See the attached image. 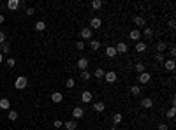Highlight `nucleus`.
<instances>
[{"label":"nucleus","mask_w":176,"mask_h":130,"mask_svg":"<svg viewBox=\"0 0 176 130\" xmlns=\"http://www.w3.org/2000/svg\"><path fill=\"white\" fill-rule=\"evenodd\" d=\"M104 79L111 84V83H116V79H118V74L115 72V70H107L106 74H104Z\"/></svg>","instance_id":"f03ea898"},{"label":"nucleus","mask_w":176,"mask_h":130,"mask_svg":"<svg viewBox=\"0 0 176 130\" xmlns=\"http://www.w3.org/2000/svg\"><path fill=\"white\" fill-rule=\"evenodd\" d=\"M136 70H138L139 74L144 72V63H143V62H138V63H136Z\"/></svg>","instance_id":"2f4dec72"},{"label":"nucleus","mask_w":176,"mask_h":130,"mask_svg":"<svg viewBox=\"0 0 176 130\" xmlns=\"http://www.w3.org/2000/svg\"><path fill=\"white\" fill-rule=\"evenodd\" d=\"M4 21H6V16H4V14H0V25H2Z\"/></svg>","instance_id":"c03bdc74"},{"label":"nucleus","mask_w":176,"mask_h":130,"mask_svg":"<svg viewBox=\"0 0 176 130\" xmlns=\"http://www.w3.org/2000/svg\"><path fill=\"white\" fill-rule=\"evenodd\" d=\"M63 127L67 128V130H76L78 128V123H76V120H69V121L63 123Z\"/></svg>","instance_id":"ddd939ff"},{"label":"nucleus","mask_w":176,"mask_h":130,"mask_svg":"<svg viewBox=\"0 0 176 130\" xmlns=\"http://www.w3.org/2000/svg\"><path fill=\"white\" fill-rule=\"evenodd\" d=\"M166 48H167V42H164V40H159V42H157V51H159V53H164Z\"/></svg>","instance_id":"412c9836"},{"label":"nucleus","mask_w":176,"mask_h":130,"mask_svg":"<svg viewBox=\"0 0 176 130\" xmlns=\"http://www.w3.org/2000/svg\"><path fill=\"white\" fill-rule=\"evenodd\" d=\"M122 120H123V116H122L120 113H116V114H113V123H115V125H118V123H122Z\"/></svg>","instance_id":"bb28decb"},{"label":"nucleus","mask_w":176,"mask_h":130,"mask_svg":"<svg viewBox=\"0 0 176 130\" xmlns=\"http://www.w3.org/2000/svg\"><path fill=\"white\" fill-rule=\"evenodd\" d=\"M9 107H11V102H9V99H0V109H4V111H9Z\"/></svg>","instance_id":"f3484780"},{"label":"nucleus","mask_w":176,"mask_h":130,"mask_svg":"<svg viewBox=\"0 0 176 130\" xmlns=\"http://www.w3.org/2000/svg\"><path fill=\"white\" fill-rule=\"evenodd\" d=\"M169 53H171V56H176V48H171Z\"/></svg>","instance_id":"37998d69"},{"label":"nucleus","mask_w":176,"mask_h":130,"mask_svg":"<svg viewBox=\"0 0 176 130\" xmlns=\"http://www.w3.org/2000/svg\"><path fill=\"white\" fill-rule=\"evenodd\" d=\"M138 81H139V84H146V83L151 81V76H150L148 72H141L139 77H138Z\"/></svg>","instance_id":"6e6552de"},{"label":"nucleus","mask_w":176,"mask_h":130,"mask_svg":"<svg viewBox=\"0 0 176 130\" xmlns=\"http://www.w3.org/2000/svg\"><path fill=\"white\" fill-rule=\"evenodd\" d=\"M72 116H74V120H81L83 116H85V109H83V107H74V109H72Z\"/></svg>","instance_id":"423d86ee"},{"label":"nucleus","mask_w":176,"mask_h":130,"mask_svg":"<svg viewBox=\"0 0 176 130\" xmlns=\"http://www.w3.org/2000/svg\"><path fill=\"white\" fill-rule=\"evenodd\" d=\"M141 105L144 107V109H150V107H153V99H143Z\"/></svg>","instance_id":"6ab92c4d"},{"label":"nucleus","mask_w":176,"mask_h":130,"mask_svg":"<svg viewBox=\"0 0 176 130\" xmlns=\"http://www.w3.org/2000/svg\"><path fill=\"white\" fill-rule=\"evenodd\" d=\"M86 48V44H85V42L83 40H79V42H76V49H79V51H83Z\"/></svg>","instance_id":"c9c22d12"},{"label":"nucleus","mask_w":176,"mask_h":130,"mask_svg":"<svg viewBox=\"0 0 176 130\" xmlns=\"http://www.w3.org/2000/svg\"><path fill=\"white\" fill-rule=\"evenodd\" d=\"M118 53H116V49H115V46H107L106 48V56H109V58H115Z\"/></svg>","instance_id":"2eb2a0df"},{"label":"nucleus","mask_w":176,"mask_h":130,"mask_svg":"<svg viewBox=\"0 0 176 130\" xmlns=\"http://www.w3.org/2000/svg\"><path fill=\"white\" fill-rule=\"evenodd\" d=\"M34 12H35L34 7H28V9H27V16H34Z\"/></svg>","instance_id":"a19ab883"},{"label":"nucleus","mask_w":176,"mask_h":130,"mask_svg":"<svg viewBox=\"0 0 176 130\" xmlns=\"http://www.w3.org/2000/svg\"><path fill=\"white\" fill-rule=\"evenodd\" d=\"M155 60L160 62V63H164V55H162V53H157V55H155Z\"/></svg>","instance_id":"4c0bfd02"},{"label":"nucleus","mask_w":176,"mask_h":130,"mask_svg":"<svg viewBox=\"0 0 176 130\" xmlns=\"http://www.w3.org/2000/svg\"><path fill=\"white\" fill-rule=\"evenodd\" d=\"M167 27H169V28H174V27H176V21H174V19H169V21H167Z\"/></svg>","instance_id":"58836bf2"},{"label":"nucleus","mask_w":176,"mask_h":130,"mask_svg":"<svg viewBox=\"0 0 176 130\" xmlns=\"http://www.w3.org/2000/svg\"><path fill=\"white\" fill-rule=\"evenodd\" d=\"M115 49H116V53H122V55H125V53L129 51V44H127V42H118V44L115 46Z\"/></svg>","instance_id":"39448f33"},{"label":"nucleus","mask_w":176,"mask_h":130,"mask_svg":"<svg viewBox=\"0 0 176 130\" xmlns=\"http://www.w3.org/2000/svg\"><path fill=\"white\" fill-rule=\"evenodd\" d=\"M51 100H53V104H60V102L63 100V95H62L60 92H53V93H51Z\"/></svg>","instance_id":"9b49d317"},{"label":"nucleus","mask_w":176,"mask_h":130,"mask_svg":"<svg viewBox=\"0 0 176 130\" xmlns=\"http://www.w3.org/2000/svg\"><path fill=\"white\" fill-rule=\"evenodd\" d=\"M92 99H94L92 92H88V90H85V92L81 93V102H85V104H90V102H92Z\"/></svg>","instance_id":"0eeeda50"},{"label":"nucleus","mask_w":176,"mask_h":130,"mask_svg":"<svg viewBox=\"0 0 176 130\" xmlns=\"http://www.w3.org/2000/svg\"><path fill=\"white\" fill-rule=\"evenodd\" d=\"M130 93L138 97V95L141 93V86H139V84H134V86H132V88H130Z\"/></svg>","instance_id":"a878e982"},{"label":"nucleus","mask_w":176,"mask_h":130,"mask_svg":"<svg viewBox=\"0 0 176 130\" xmlns=\"http://www.w3.org/2000/svg\"><path fill=\"white\" fill-rule=\"evenodd\" d=\"M90 48H92L94 51H97V49L100 48V42H99V40H95V39H90Z\"/></svg>","instance_id":"b1692460"},{"label":"nucleus","mask_w":176,"mask_h":130,"mask_svg":"<svg viewBox=\"0 0 176 130\" xmlns=\"http://www.w3.org/2000/svg\"><path fill=\"white\" fill-rule=\"evenodd\" d=\"M174 67H176V62L171 58V60H164V69L166 70H169V72H173L174 70Z\"/></svg>","instance_id":"1a4fd4ad"},{"label":"nucleus","mask_w":176,"mask_h":130,"mask_svg":"<svg viewBox=\"0 0 176 130\" xmlns=\"http://www.w3.org/2000/svg\"><path fill=\"white\" fill-rule=\"evenodd\" d=\"M100 27H102L100 18H92V21H90V30H94V28H100Z\"/></svg>","instance_id":"9d476101"},{"label":"nucleus","mask_w":176,"mask_h":130,"mask_svg":"<svg viewBox=\"0 0 176 130\" xmlns=\"http://www.w3.org/2000/svg\"><path fill=\"white\" fill-rule=\"evenodd\" d=\"M157 130H169V127H167V125H166V123H160V125H159V128H157Z\"/></svg>","instance_id":"79ce46f5"},{"label":"nucleus","mask_w":176,"mask_h":130,"mask_svg":"<svg viewBox=\"0 0 176 130\" xmlns=\"http://www.w3.org/2000/svg\"><path fill=\"white\" fill-rule=\"evenodd\" d=\"M134 48H136L138 53H144V51H146V44H144V42H141V40L136 42V46H134Z\"/></svg>","instance_id":"aec40b11"},{"label":"nucleus","mask_w":176,"mask_h":130,"mask_svg":"<svg viewBox=\"0 0 176 130\" xmlns=\"http://www.w3.org/2000/svg\"><path fill=\"white\" fill-rule=\"evenodd\" d=\"M27 84H28V81H27V77H25V76H19V77L14 81L16 90H25V88H27Z\"/></svg>","instance_id":"f257e3e1"},{"label":"nucleus","mask_w":176,"mask_h":130,"mask_svg":"<svg viewBox=\"0 0 176 130\" xmlns=\"http://www.w3.org/2000/svg\"><path fill=\"white\" fill-rule=\"evenodd\" d=\"M19 7V0H9L7 2V9L9 11H16Z\"/></svg>","instance_id":"dca6fc26"},{"label":"nucleus","mask_w":176,"mask_h":130,"mask_svg":"<svg viewBox=\"0 0 176 130\" xmlns=\"http://www.w3.org/2000/svg\"><path fill=\"white\" fill-rule=\"evenodd\" d=\"M81 39L90 40V39H92V30H90V28H81Z\"/></svg>","instance_id":"4468645a"},{"label":"nucleus","mask_w":176,"mask_h":130,"mask_svg":"<svg viewBox=\"0 0 176 130\" xmlns=\"http://www.w3.org/2000/svg\"><path fill=\"white\" fill-rule=\"evenodd\" d=\"M65 86H67V88H74V86H76V81H74L72 77H69L67 81H65Z\"/></svg>","instance_id":"7c9ffc66"},{"label":"nucleus","mask_w":176,"mask_h":130,"mask_svg":"<svg viewBox=\"0 0 176 130\" xmlns=\"http://www.w3.org/2000/svg\"><path fill=\"white\" fill-rule=\"evenodd\" d=\"M90 5H92V9H94V11H99V9L102 7V0H94V2H92Z\"/></svg>","instance_id":"393cba45"},{"label":"nucleus","mask_w":176,"mask_h":130,"mask_svg":"<svg viewBox=\"0 0 176 130\" xmlns=\"http://www.w3.org/2000/svg\"><path fill=\"white\" fill-rule=\"evenodd\" d=\"M2 62H4V55H2V53H0V63H2Z\"/></svg>","instance_id":"a18cd8bd"},{"label":"nucleus","mask_w":176,"mask_h":130,"mask_svg":"<svg viewBox=\"0 0 176 130\" xmlns=\"http://www.w3.org/2000/svg\"><path fill=\"white\" fill-rule=\"evenodd\" d=\"M53 127H55V128H62V127H63V121H60V120H55V121H53Z\"/></svg>","instance_id":"e433bc0d"},{"label":"nucleus","mask_w":176,"mask_h":130,"mask_svg":"<svg viewBox=\"0 0 176 130\" xmlns=\"http://www.w3.org/2000/svg\"><path fill=\"white\" fill-rule=\"evenodd\" d=\"M144 37L146 39H151L153 37V30L151 28H144Z\"/></svg>","instance_id":"f704fd0d"},{"label":"nucleus","mask_w":176,"mask_h":130,"mask_svg":"<svg viewBox=\"0 0 176 130\" xmlns=\"http://www.w3.org/2000/svg\"><path fill=\"white\" fill-rule=\"evenodd\" d=\"M109 130H115V128H109Z\"/></svg>","instance_id":"49530a36"},{"label":"nucleus","mask_w":176,"mask_h":130,"mask_svg":"<svg viewBox=\"0 0 176 130\" xmlns=\"http://www.w3.org/2000/svg\"><path fill=\"white\" fill-rule=\"evenodd\" d=\"M7 118H9L11 121H16V120H18V113H16V111H9V113H7Z\"/></svg>","instance_id":"c756f323"},{"label":"nucleus","mask_w":176,"mask_h":130,"mask_svg":"<svg viewBox=\"0 0 176 130\" xmlns=\"http://www.w3.org/2000/svg\"><path fill=\"white\" fill-rule=\"evenodd\" d=\"M0 48H2V55H9L11 53V46H9V42H4V44H0Z\"/></svg>","instance_id":"4be33fe9"},{"label":"nucleus","mask_w":176,"mask_h":130,"mask_svg":"<svg viewBox=\"0 0 176 130\" xmlns=\"http://www.w3.org/2000/svg\"><path fill=\"white\" fill-rule=\"evenodd\" d=\"M129 37H130V40L139 42V40H141V30H139V28H132L130 34H129Z\"/></svg>","instance_id":"7ed1b4c3"},{"label":"nucleus","mask_w":176,"mask_h":130,"mask_svg":"<svg viewBox=\"0 0 176 130\" xmlns=\"http://www.w3.org/2000/svg\"><path fill=\"white\" fill-rule=\"evenodd\" d=\"M104 109H106V104H104V102H94V111L102 113Z\"/></svg>","instance_id":"a211bd4d"},{"label":"nucleus","mask_w":176,"mask_h":130,"mask_svg":"<svg viewBox=\"0 0 176 130\" xmlns=\"http://www.w3.org/2000/svg\"><path fill=\"white\" fill-rule=\"evenodd\" d=\"M90 77H92V74L88 70H81V79L83 81H90Z\"/></svg>","instance_id":"cd10ccee"},{"label":"nucleus","mask_w":176,"mask_h":130,"mask_svg":"<svg viewBox=\"0 0 176 130\" xmlns=\"http://www.w3.org/2000/svg\"><path fill=\"white\" fill-rule=\"evenodd\" d=\"M4 42H6V34L0 30V44H4Z\"/></svg>","instance_id":"ea45409f"},{"label":"nucleus","mask_w":176,"mask_h":130,"mask_svg":"<svg viewBox=\"0 0 176 130\" xmlns=\"http://www.w3.org/2000/svg\"><path fill=\"white\" fill-rule=\"evenodd\" d=\"M104 74H106V70H104V69H95V77H97V79H102V77H104Z\"/></svg>","instance_id":"c85d7f7f"},{"label":"nucleus","mask_w":176,"mask_h":130,"mask_svg":"<svg viewBox=\"0 0 176 130\" xmlns=\"http://www.w3.org/2000/svg\"><path fill=\"white\" fill-rule=\"evenodd\" d=\"M88 63H90V62H88V58H85V56H81V58L78 60V69H79V72L88 69Z\"/></svg>","instance_id":"20e7f679"},{"label":"nucleus","mask_w":176,"mask_h":130,"mask_svg":"<svg viewBox=\"0 0 176 130\" xmlns=\"http://www.w3.org/2000/svg\"><path fill=\"white\" fill-rule=\"evenodd\" d=\"M174 116H176V107H171V109L167 111V118H171V120H173Z\"/></svg>","instance_id":"72a5a7b5"},{"label":"nucleus","mask_w":176,"mask_h":130,"mask_svg":"<svg viewBox=\"0 0 176 130\" xmlns=\"http://www.w3.org/2000/svg\"><path fill=\"white\" fill-rule=\"evenodd\" d=\"M6 65H7L9 69H12L14 65H16V60H14V58H7V60H6Z\"/></svg>","instance_id":"473e14b6"},{"label":"nucleus","mask_w":176,"mask_h":130,"mask_svg":"<svg viewBox=\"0 0 176 130\" xmlns=\"http://www.w3.org/2000/svg\"><path fill=\"white\" fill-rule=\"evenodd\" d=\"M35 30L37 32H42V30H46V23H44V21H37V23H35Z\"/></svg>","instance_id":"5701e85b"},{"label":"nucleus","mask_w":176,"mask_h":130,"mask_svg":"<svg viewBox=\"0 0 176 130\" xmlns=\"http://www.w3.org/2000/svg\"><path fill=\"white\" fill-rule=\"evenodd\" d=\"M132 21L136 23V27H144V23H146V19H144L143 16H138V14L132 18Z\"/></svg>","instance_id":"f8f14e48"}]
</instances>
